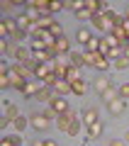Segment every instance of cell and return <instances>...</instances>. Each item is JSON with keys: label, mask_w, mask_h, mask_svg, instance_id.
Listing matches in <instances>:
<instances>
[{"label": "cell", "mask_w": 129, "mask_h": 146, "mask_svg": "<svg viewBox=\"0 0 129 146\" xmlns=\"http://www.w3.org/2000/svg\"><path fill=\"white\" fill-rule=\"evenodd\" d=\"M83 58H85V66H93V68H98V71H107L110 63H112L107 56H102V54H98V51H88V49H83Z\"/></svg>", "instance_id": "obj_1"}, {"label": "cell", "mask_w": 129, "mask_h": 146, "mask_svg": "<svg viewBox=\"0 0 129 146\" xmlns=\"http://www.w3.org/2000/svg\"><path fill=\"white\" fill-rule=\"evenodd\" d=\"M29 127L37 131H47L49 127H51V115H49L47 110L44 112H34V115H29Z\"/></svg>", "instance_id": "obj_2"}, {"label": "cell", "mask_w": 129, "mask_h": 146, "mask_svg": "<svg viewBox=\"0 0 129 146\" xmlns=\"http://www.w3.org/2000/svg\"><path fill=\"white\" fill-rule=\"evenodd\" d=\"M80 119L78 117V112H73V110H68V112H63V115H59L56 117V129H61V131H68L76 122Z\"/></svg>", "instance_id": "obj_3"}, {"label": "cell", "mask_w": 129, "mask_h": 146, "mask_svg": "<svg viewBox=\"0 0 129 146\" xmlns=\"http://www.w3.org/2000/svg\"><path fill=\"white\" fill-rule=\"evenodd\" d=\"M49 51H51L54 58H59V56H68V54H71V44H68L66 36H61V39H56V44H54Z\"/></svg>", "instance_id": "obj_4"}, {"label": "cell", "mask_w": 129, "mask_h": 146, "mask_svg": "<svg viewBox=\"0 0 129 146\" xmlns=\"http://www.w3.org/2000/svg\"><path fill=\"white\" fill-rule=\"evenodd\" d=\"M49 110H51V115H56V117H59V115H63V112H68L71 107H68V102L61 98V95H56V98L49 102Z\"/></svg>", "instance_id": "obj_5"}, {"label": "cell", "mask_w": 129, "mask_h": 146, "mask_svg": "<svg viewBox=\"0 0 129 146\" xmlns=\"http://www.w3.org/2000/svg\"><path fill=\"white\" fill-rule=\"evenodd\" d=\"M80 122H83L85 127H90V124H95V122H100L98 107H85V110H83V115H80Z\"/></svg>", "instance_id": "obj_6"}, {"label": "cell", "mask_w": 129, "mask_h": 146, "mask_svg": "<svg viewBox=\"0 0 129 146\" xmlns=\"http://www.w3.org/2000/svg\"><path fill=\"white\" fill-rule=\"evenodd\" d=\"M93 88H95V93H98V95H105L110 88H114V83L107 78V76H102V78H98V80H95V85H93Z\"/></svg>", "instance_id": "obj_7"}, {"label": "cell", "mask_w": 129, "mask_h": 146, "mask_svg": "<svg viewBox=\"0 0 129 146\" xmlns=\"http://www.w3.org/2000/svg\"><path fill=\"white\" fill-rule=\"evenodd\" d=\"M32 58H34L39 66H44V63H51V61H54V56H51V51H49V49H39V51H34V54H32Z\"/></svg>", "instance_id": "obj_8"}, {"label": "cell", "mask_w": 129, "mask_h": 146, "mask_svg": "<svg viewBox=\"0 0 129 146\" xmlns=\"http://www.w3.org/2000/svg\"><path fill=\"white\" fill-rule=\"evenodd\" d=\"M12 56H15L17 63H27V61H32V51H29V49H22V46H15V49H12Z\"/></svg>", "instance_id": "obj_9"}, {"label": "cell", "mask_w": 129, "mask_h": 146, "mask_svg": "<svg viewBox=\"0 0 129 146\" xmlns=\"http://www.w3.org/2000/svg\"><path fill=\"white\" fill-rule=\"evenodd\" d=\"M124 107H127V100H124V98H117V100H112V102L107 105L110 115H122V112H124Z\"/></svg>", "instance_id": "obj_10"}, {"label": "cell", "mask_w": 129, "mask_h": 146, "mask_svg": "<svg viewBox=\"0 0 129 146\" xmlns=\"http://www.w3.org/2000/svg\"><path fill=\"white\" fill-rule=\"evenodd\" d=\"M68 63H71V66H76V68L85 66V58H83V49H78V51H71V54H68Z\"/></svg>", "instance_id": "obj_11"}, {"label": "cell", "mask_w": 129, "mask_h": 146, "mask_svg": "<svg viewBox=\"0 0 129 146\" xmlns=\"http://www.w3.org/2000/svg\"><path fill=\"white\" fill-rule=\"evenodd\" d=\"M54 98H56L54 88H39V93H37V100H41V102H51Z\"/></svg>", "instance_id": "obj_12"}, {"label": "cell", "mask_w": 129, "mask_h": 146, "mask_svg": "<svg viewBox=\"0 0 129 146\" xmlns=\"http://www.w3.org/2000/svg\"><path fill=\"white\" fill-rule=\"evenodd\" d=\"M54 93L61 95V98H63L66 93H73V90H71V83H68V80H63V78H59V83L54 85Z\"/></svg>", "instance_id": "obj_13"}, {"label": "cell", "mask_w": 129, "mask_h": 146, "mask_svg": "<svg viewBox=\"0 0 129 146\" xmlns=\"http://www.w3.org/2000/svg\"><path fill=\"white\" fill-rule=\"evenodd\" d=\"M102 131H105L102 122H95V124L88 127V139H100V136H102Z\"/></svg>", "instance_id": "obj_14"}, {"label": "cell", "mask_w": 129, "mask_h": 146, "mask_svg": "<svg viewBox=\"0 0 129 146\" xmlns=\"http://www.w3.org/2000/svg\"><path fill=\"white\" fill-rule=\"evenodd\" d=\"M17 25H20V29H25V32H27L32 25H34V20H32V15H29V12H22V15L17 17Z\"/></svg>", "instance_id": "obj_15"}, {"label": "cell", "mask_w": 129, "mask_h": 146, "mask_svg": "<svg viewBox=\"0 0 129 146\" xmlns=\"http://www.w3.org/2000/svg\"><path fill=\"white\" fill-rule=\"evenodd\" d=\"M5 117H7L10 122H15L17 117H20V110H17L15 102H5Z\"/></svg>", "instance_id": "obj_16"}, {"label": "cell", "mask_w": 129, "mask_h": 146, "mask_svg": "<svg viewBox=\"0 0 129 146\" xmlns=\"http://www.w3.org/2000/svg\"><path fill=\"white\" fill-rule=\"evenodd\" d=\"M90 39H93V34H90L88 29H78V32H76V42H78V44H83V46H88Z\"/></svg>", "instance_id": "obj_17"}, {"label": "cell", "mask_w": 129, "mask_h": 146, "mask_svg": "<svg viewBox=\"0 0 129 146\" xmlns=\"http://www.w3.org/2000/svg\"><path fill=\"white\" fill-rule=\"evenodd\" d=\"M71 90H73V95H85V90H88V83L85 80H76V83H71Z\"/></svg>", "instance_id": "obj_18"}, {"label": "cell", "mask_w": 129, "mask_h": 146, "mask_svg": "<svg viewBox=\"0 0 129 146\" xmlns=\"http://www.w3.org/2000/svg\"><path fill=\"white\" fill-rule=\"evenodd\" d=\"M100 98H102V102H105V105H110L112 100H117V98H119V88L114 85V88H110L107 93H105V95H100Z\"/></svg>", "instance_id": "obj_19"}, {"label": "cell", "mask_w": 129, "mask_h": 146, "mask_svg": "<svg viewBox=\"0 0 129 146\" xmlns=\"http://www.w3.org/2000/svg\"><path fill=\"white\" fill-rule=\"evenodd\" d=\"M27 127H29V117H22L20 115L15 122H12V129H17V131H25Z\"/></svg>", "instance_id": "obj_20"}, {"label": "cell", "mask_w": 129, "mask_h": 146, "mask_svg": "<svg viewBox=\"0 0 129 146\" xmlns=\"http://www.w3.org/2000/svg\"><path fill=\"white\" fill-rule=\"evenodd\" d=\"M66 80H68V83H76V80H80V68L71 66V68H68V73H66Z\"/></svg>", "instance_id": "obj_21"}, {"label": "cell", "mask_w": 129, "mask_h": 146, "mask_svg": "<svg viewBox=\"0 0 129 146\" xmlns=\"http://www.w3.org/2000/svg\"><path fill=\"white\" fill-rule=\"evenodd\" d=\"M110 34H112L114 39H117V42H124V39H129V36H127V32H124V27H122V25H117V27H114L112 32H110Z\"/></svg>", "instance_id": "obj_22"}, {"label": "cell", "mask_w": 129, "mask_h": 146, "mask_svg": "<svg viewBox=\"0 0 129 146\" xmlns=\"http://www.w3.org/2000/svg\"><path fill=\"white\" fill-rule=\"evenodd\" d=\"M112 66H114V68H119V71L129 68V56H124V54H122L119 58H114V61H112Z\"/></svg>", "instance_id": "obj_23"}, {"label": "cell", "mask_w": 129, "mask_h": 146, "mask_svg": "<svg viewBox=\"0 0 129 146\" xmlns=\"http://www.w3.org/2000/svg\"><path fill=\"white\" fill-rule=\"evenodd\" d=\"M41 42H44V46H47V49H51L54 44H56V36H54L51 32H44V34H41Z\"/></svg>", "instance_id": "obj_24"}, {"label": "cell", "mask_w": 129, "mask_h": 146, "mask_svg": "<svg viewBox=\"0 0 129 146\" xmlns=\"http://www.w3.org/2000/svg\"><path fill=\"white\" fill-rule=\"evenodd\" d=\"M0 146H20V136H7L0 141Z\"/></svg>", "instance_id": "obj_25"}, {"label": "cell", "mask_w": 129, "mask_h": 146, "mask_svg": "<svg viewBox=\"0 0 129 146\" xmlns=\"http://www.w3.org/2000/svg\"><path fill=\"white\" fill-rule=\"evenodd\" d=\"M49 32H51V34L56 36V39H61V36H63V27L59 25V22H56V25H54V27H51V29H49Z\"/></svg>", "instance_id": "obj_26"}, {"label": "cell", "mask_w": 129, "mask_h": 146, "mask_svg": "<svg viewBox=\"0 0 129 146\" xmlns=\"http://www.w3.org/2000/svg\"><path fill=\"white\" fill-rule=\"evenodd\" d=\"M76 17H78V20H90V17H93V12H88L85 7H83V10H76Z\"/></svg>", "instance_id": "obj_27"}, {"label": "cell", "mask_w": 129, "mask_h": 146, "mask_svg": "<svg viewBox=\"0 0 129 146\" xmlns=\"http://www.w3.org/2000/svg\"><path fill=\"white\" fill-rule=\"evenodd\" d=\"M98 46H100V36H93V39H90V44L85 49H88V51H98Z\"/></svg>", "instance_id": "obj_28"}, {"label": "cell", "mask_w": 129, "mask_h": 146, "mask_svg": "<svg viewBox=\"0 0 129 146\" xmlns=\"http://www.w3.org/2000/svg\"><path fill=\"white\" fill-rule=\"evenodd\" d=\"M0 51L12 54V49H10V39H0Z\"/></svg>", "instance_id": "obj_29"}, {"label": "cell", "mask_w": 129, "mask_h": 146, "mask_svg": "<svg viewBox=\"0 0 129 146\" xmlns=\"http://www.w3.org/2000/svg\"><path fill=\"white\" fill-rule=\"evenodd\" d=\"M59 10H63V3H61V0H59V3H49V12H51V15H54V12H59Z\"/></svg>", "instance_id": "obj_30"}, {"label": "cell", "mask_w": 129, "mask_h": 146, "mask_svg": "<svg viewBox=\"0 0 129 146\" xmlns=\"http://www.w3.org/2000/svg\"><path fill=\"white\" fill-rule=\"evenodd\" d=\"M119 98H124V100L129 98V83H122V85H119Z\"/></svg>", "instance_id": "obj_31"}, {"label": "cell", "mask_w": 129, "mask_h": 146, "mask_svg": "<svg viewBox=\"0 0 129 146\" xmlns=\"http://www.w3.org/2000/svg\"><path fill=\"white\" fill-rule=\"evenodd\" d=\"M25 36H27V32H25V29H17L15 34H12V39H15V42H22Z\"/></svg>", "instance_id": "obj_32"}, {"label": "cell", "mask_w": 129, "mask_h": 146, "mask_svg": "<svg viewBox=\"0 0 129 146\" xmlns=\"http://www.w3.org/2000/svg\"><path fill=\"white\" fill-rule=\"evenodd\" d=\"M78 131H80V127H78V122H76V124H73L71 129L66 131V134H68V136H78Z\"/></svg>", "instance_id": "obj_33"}, {"label": "cell", "mask_w": 129, "mask_h": 146, "mask_svg": "<svg viewBox=\"0 0 129 146\" xmlns=\"http://www.w3.org/2000/svg\"><path fill=\"white\" fill-rule=\"evenodd\" d=\"M107 146H124V141H122V139H110Z\"/></svg>", "instance_id": "obj_34"}, {"label": "cell", "mask_w": 129, "mask_h": 146, "mask_svg": "<svg viewBox=\"0 0 129 146\" xmlns=\"http://www.w3.org/2000/svg\"><path fill=\"white\" fill-rule=\"evenodd\" d=\"M44 146H59V144H56V141H51V139H47V141H44Z\"/></svg>", "instance_id": "obj_35"}, {"label": "cell", "mask_w": 129, "mask_h": 146, "mask_svg": "<svg viewBox=\"0 0 129 146\" xmlns=\"http://www.w3.org/2000/svg\"><path fill=\"white\" fill-rule=\"evenodd\" d=\"M32 146H44V141H34V144H32Z\"/></svg>", "instance_id": "obj_36"}, {"label": "cell", "mask_w": 129, "mask_h": 146, "mask_svg": "<svg viewBox=\"0 0 129 146\" xmlns=\"http://www.w3.org/2000/svg\"><path fill=\"white\" fill-rule=\"evenodd\" d=\"M124 20H127V22H129V7H127V12H124Z\"/></svg>", "instance_id": "obj_37"}, {"label": "cell", "mask_w": 129, "mask_h": 146, "mask_svg": "<svg viewBox=\"0 0 129 146\" xmlns=\"http://www.w3.org/2000/svg\"><path fill=\"white\" fill-rule=\"evenodd\" d=\"M83 146H90V139H88V141H83Z\"/></svg>", "instance_id": "obj_38"}, {"label": "cell", "mask_w": 129, "mask_h": 146, "mask_svg": "<svg viewBox=\"0 0 129 146\" xmlns=\"http://www.w3.org/2000/svg\"><path fill=\"white\" fill-rule=\"evenodd\" d=\"M124 141H129V131H127V136H124Z\"/></svg>", "instance_id": "obj_39"}, {"label": "cell", "mask_w": 129, "mask_h": 146, "mask_svg": "<svg viewBox=\"0 0 129 146\" xmlns=\"http://www.w3.org/2000/svg\"><path fill=\"white\" fill-rule=\"evenodd\" d=\"M20 146H22V144H20Z\"/></svg>", "instance_id": "obj_40"}]
</instances>
